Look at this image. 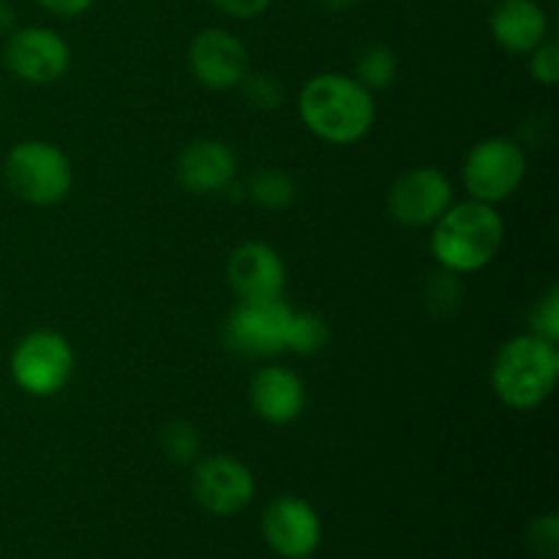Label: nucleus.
Masks as SVG:
<instances>
[{
    "mask_svg": "<svg viewBox=\"0 0 559 559\" xmlns=\"http://www.w3.org/2000/svg\"><path fill=\"white\" fill-rule=\"evenodd\" d=\"M374 98L355 76L320 74L300 93V118L309 131L331 145H353L374 126Z\"/></svg>",
    "mask_w": 559,
    "mask_h": 559,
    "instance_id": "1",
    "label": "nucleus"
},
{
    "mask_svg": "<svg viewBox=\"0 0 559 559\" xmlns=\"http://www.w3.org/2000/svg\"><path fill=\"white\" fill-rule=\"evenodd\" d=\"M431 227V254L437 257L442 271L456 276L475 273L495 262L506 240V222L497 207L478 200L451 205Z\"/></svg>",
    "mask_w": 559,
    "mask_h": 559,
    "instance_id": "2",
    "label": "nucleus"
},
{
    "mask_svg": "<svg viewBox=\"0 0 559 559\" xmlns=\"http://www.w3.org/2000/svg\"><path fill=\"white\" fill-rule=\"evenodd\" d=\"M559 377V353L555 342L524 333L502 344L491 366V385L502 404L519 413L538 409L551 396Z\"/></svg>",
    "mask_w": 559,
    "mask_h": 559,
    "instance_id": "3",
    "label": "nucleus"
},
{
    "mask_svg": "<svg viewBox=\"0 0 559 559\" xmlns=\"http://www.w3.org/2000/svg\"><path fill=\"white\" fill-rule=\"evenodd\" d=\"M5 186L27 205L47 207L71 191V162L58 145L44 140L20 142L9 151L3 164Z\"/></svg>",
    "mask_w": 559,
    "mask_h": 559,
    "instance_id": "4",
    "label": "nucleus"
},
{
    "mask_svg": "<svg viewBox=\"0 0 559 559\" xmlns=\"http://www.w3.org/2000/svg\"><path fill=\"white\" fill-rule=\"evenodd\" d=\"M524 175H527V156L522 145L508 136H489L478 142L467 153L462 169L464 189L473 200L486 202V205L511 200L524 183Z\"/></svg>",
    "mask_w": 559,
    "mask_h": 559,
    "instance_id": "5",
    "label": "nucleus"
},
{
    "mask_svg": "<svg viewBox=\"0 0 559 559\" xmlns=\"http://www.w3.org/2000/svg\"><path fill=\"white\" fill-rule=\"evenodd\" d=\"M74 371V349L58 331H33L16 344L11 355V377L25 393L36 399L55 396L66 388Z\"/></svg>",
    "mask_w": 559,
    "mask_h": 559,
    "instance_id": "6",
    "label": "nucleus"
},
{
    "mask_svg": "<svg viewBox=\"0 0 559 559\" xmlns=\"http://www.w3.org/2000/svg\"><path fill=\"white\" fill-rule=\"evenodd\" d=\"M293 311V306L284 304L282 298L257 300V304L240 300L238 309L224 322V344L246 358H271L287 353Z\"/></svg>",
    "mask_w": 559,
    "mask_h": 559,
    "instance_id": "7",
    "label": "nucleus"
},
{
    "mask_svg": "<svg viewBox=\"0 0 559 559\" xmlns=\"http://www.w3.org/2000/svg\"><path fill=\"white\" fill-rule=\"evenodd\" d=\"M3 60L14 76L31 85H52L69 71L71 49L52 27H16L5 38Z\"/></svg>",
    "mask_w": 559,
    "mask_h": 559,
    "instance_id": "8",
    "label": "nucleus"
},
{
    "mask_svg": "<svg viewBox=\"0 0 559 559\" xmlns=\"http://www.w3.org/2000/svg\"><path fill=\"white\" fill-rule=\"evenodd\" d=\"M453 205V183L442 169L415 167L388 191V213L402 227H431Z\"/></svg>",
    "mask_w": 559,
    "mask_h": 559,
    "instance_id": "9",
    "label": "nucleus"
},
{
    "mask_svg": "<svg viewBox=\"0 0 559 559\" xmlns=\"http://www.w3.org/2000/svg\"><path fill=\"white\" fill-rule=\"evenodd\" d=\"M262 538L282 559H309L322 544V522L314 506L284 495L262 513Z\"/></svg>",
    "mask_w": 559,
    "mask_h": 559,
    "instance_id": "10",
    "label": "nucleus"
},
{
    "mask_svg": "<svg viewBox=\"0 0 559 559\" xmlns=\"http://www.w3.org/2000/svg\"><path fill=\"white\" fill-rule=\"evenodd\" d=\"M194 500L213 516H235L254 500V475L233 456H211L197 464L191 478Z\"/></svg>",
    "mask_w": 559,
    "mask_h": 559,
    "instance_id": "11",
    "label": "nucleus"
},
{
    "mask_svg": "<svg viewBox=\"0 0 559 559\" xmlns=\"http://www.w3.org/2000/svg\"><path fill=\"white\" fill-rule=\"evenodd\" d=\"M189 66L200 85L211 91H229L238 87L249 71V49L235 33L207 27L191 41Z\"/></svg>",
    "mask_w": 559,
    "mask_h": 559,
    "instance_id": "12",
    "label": "nucleus"
},
{
    "mask_svg": "<svg viewBox=\"0 0 559 559\" xmlns=\"http://www.w3.org/2000/svg\"><path fill=\"white\" fill-rule=\"evenodd\" d=\"M227 278L235 295L246 304L276 300L287 287V265L273 246L251 240L229 254Z\"/></svg>",
    "mask_w": 559,
    "mask_h": 559,
    "instance_id": "13",
    "label": "nucleus"
},
{
    "mask_svg": "<svg viewBox=\"0 0 559 559\" xmlns=\"http://www.w3.org/2000/svg\"><path fill=\"white\" fill-rule=\"evenodd\" d=\"M175 175L189 194H218L235 183L238 158L227 142L197 140L180 151Z\"/></svg>",
    "mask_w": 559,
    "mask_h": 559,
    "instance_id": "14",
    "label": "nucleus"
},
{
    "mask_svg": "<svg viewBox=\"0 0 559 559\" xmlns=\"http://www.w3.org/2000/svg\"><path fill=\"white\" fill-rule=\"evenodd\" d=\"M251 407L273 426L293 424L306 407L304 380L287 366H262L251 380Z\"/></svg>",
    "mask_w": 559,
    "mask_h": 559,
    "instance_id": "15",
    "label": "nucleus"
},
{
    "mask_svg": "<svg viewBox=\"0 0 559 559\" xmlns=\"http://www.w3.org/2000/svg\"><path fill=\"white\" fill-rule=\"evenodd\" d=\"M489 25L495 41L513 55H530L549 38V16L538 0H500Z\"/></svg>",
    "mask_w": 559,
    "mask_h": 559,
    "instance_id": "16",
    "label": "nucleus"
},
{
    "mask_svg": "<svg viewBox=\"0 0 559 559\" xmlns=\"http://www.w3.org/2000/svg\"><path fill=\"white\" fill-rule=\"evenodd\" d=\"M295 194H298L295 180L284 169L262 167L249 180V197L265 211H284V207L293 205Z\"/></svg>",
    "mask_w": 559,
    "mask_h": 559,
    "instance_id": "17",
    "label": "nucleus"
},
{
    "mask_svg": "<svg viewBox=\"0 0 559 559\" xmlns=\"http://www.w3.org/2000/svg\"><path fill=\"white\" fill-rule=\"evenodd\" d=\"M399 76V58L391 47L385 44H371L360 52L358 63H355V80L369 91H382L391 87Z\"/></svg>",
    "mask_w": 559,
    "mask_h": 559,
    "instance_id": "18",
    "label": "nucleus"
},
{
    "mask_svg": "<svg viewBox=\"0 0 559 559\" xmlns=\"http://www.w3.org/2000/svg\"><path fill=\"white\" fill-rule=\"evenodd\" d=\"M331 342V328L314 311H293L287 336V353L317 355Z\"/></svg>",
    "mask_w": 559,
    "mask_h": 559,
    "instance_id": "19",
    "label": "nucleus"
},
{
    "mask_svg": "<svg viewBox=\"0 0 559 559\" xmlns=\"http://www.w3.org/2000/svg\"><path fill=\"white\" fill-rule=\"evenodd\" d=\"M158 442H162V451L167 453V459L178 464H189L200 456V435L189 420H173V424L164 426Z\"/></svg>",
    "mask_w": 559,
    "mask_h": 559,
    "instance_id": "20",
    "label": "nucleus"
},
{
    "mask_svg": "<svg viewBox=\"0 0 559 559\" xmlns=\"http://www.w3.org/2000/svg\"><path fill=\"white\" fill-rule=\"evenodd\" d=\"M240 91H243V98L251 104L254 109H276L282 107L284 102V91L282 82L276 76L265 74V71H246V76L240 80Z\"/></svg>",
    "mask_w": 559,
    "mask_h": 559,
    "instance_id": "21",
    "label": "nucleus"
},
{
    "mask_svg": "<svg viewBox=\"0 0 559 559\" xmlns=\"http://www.w3.org/2000/svg\"><path fill=\"white\" fill-rule=\"evenodd\" d=\"M464 298V289L459 284V276L451 271H442L429 278V293H426V306L435 314H451Z\"/></svg>",
    "mask_w": 559,
    "mask_h": 559,
    "instance_id": "22",
    "label": "nucleus"
},
{
    "mask_svg": "<svg viewBox=\"0 0 559 559\" xmlns=\"http://www.w3.org/2000/svg\"><path fill=\"white\" fill-rule=\"evenodd\" d=\"M530 333L555 342L559 338V289L551 287L544 298L535 304L533 314H530Z\"/></svg>",
    "mask_w": 559,
    "mask_h": 559,
    "instance_id": "23",
    "label": "nucleus"
},
{
    "mask_svg": "<svg viewBox=\"0 0 559 559\" xmlns=\"http://www.w3.org/2000/svg\"><path fill=\"white\" fill-rule=\"evenodd\" d=\"M530 74L535 76L538 82H544V85H555L559 80V47L557 41H549L546 38L540 47H535L533 52H530Z\"/></svg>",
    "mask_w": 559,
    "mask_h": 559,
    "instance_id": "24",
    "label": "nucleus"
},
{
    "mask_svg": "<svg viewBox=\"0 0 559 559\" xmlns=\"http://www.w3.org/2000/svg\"><path fill=\"white\" fill-rule=\"evenodd\" d=\"M530 544L540 557H557L559 549V522L557 516H540L530 530Z\"/></svg>",
    "mask_w": 559,
    "mask_h": 559,
    "instance_id": "25",
    "label": "nucleus"
},
{
    "mask_svg": "<svg viewBox=\"0 0 559 559\" xmlns=\"http://www.w3.org/2000/svg\"><path fill=\"white\" fill-rule=\"evenodd\" d=\"M211 3L233 20H254L271 9L273 0H211Z\"/></svg>",
    "mask_w": 559,
    "mask_h": 559,
    "instance_id": "26",
    "label": "nucleus"
},
{
    "mask_svg": "<svg viewBox=\"0 0 559 559\" xmlns=\"http://www.w3.org/2000/svg\"><path fill=\"white\" fill-rule=\"evenodd\" d=\"M36 3L58 16H80L91 9L93 0H36Z\"/></svg>",
    "mask_w": 559,
    "mask_h": 559,
    "instance_id": "27",
    "label": "nucleus"
},
{
    "mask_svg": "<svg viewBox=\"0 0 559 559\" xmlns=\"http://www.w3.org/2000/svg\"><path fill=\"white\" fill-rule=\"evenodd\" d=\"M16 31V14L5 0H0V38H9Z\"/></svg>",
    "mask_w": 559,
    "mask_h": 559,
    "instance_id": "28",
    "label": "nucleus"
},
{
    "mask_svg": "<svg viewBox=\"0 0 559 559\" xmlns=\"http://www.w3.org/2000/svg\"><path fill=\"white\" fill-rule=\"evenodd\" d=\"M317 3L328 11H347V9H353L358 0H317Z\"/></svg>",
    "mask_w": 559,
    "mask_h": 559,
    "instance_id": "29",
    "label": "nucleus"
}]
</instances>
